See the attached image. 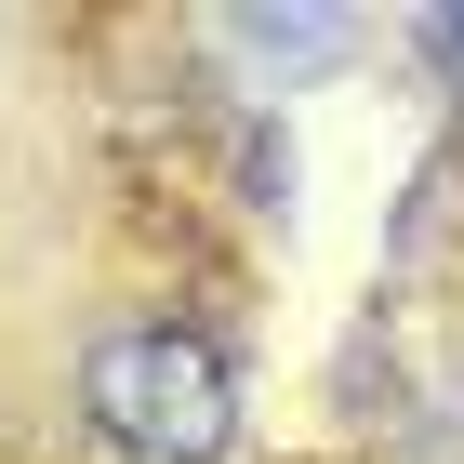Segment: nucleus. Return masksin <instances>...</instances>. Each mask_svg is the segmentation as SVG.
Masks as SVG:
<instances>
[{
	"mask_svg": "<svg viewBox=\"0 0 464 464\" xmlns=\"http://www.w3.org/2000/svg\"><path fill=\"white\" fill-rule=\"evenodd\" d=\"M213 40H226V67H252V80H319V67H345V14H213Z\"/></svg>",
	"mask_w": 464,
	"mask_h": 464,
	"instance_id": "nucleus-2",
	"label": "nucleus"
},
{
	"mask_svg": "<svg viewBox=\"0 0 464 464\" xmlns=\"http://www.w3.org/2000/svg\"><path fill=\"white\" fill-rule=\"evenodd\" d=\"M425 53H438V80L464 93V0H451V14H425Z\"/></svg>",
	"mask_w": 464,
	"mask_h": 464,
	"instance_id": "nucleus-3",
	"label": "nucleus"
},
{
	"mask_svg": "<svg viewBox=\"0 0 464 464\" xmlns=\"http://www.w3.org/2000/svg\"><path fill=\"white\" fill-rule=\"evenodd\" d=\"M80 425L107 438L120 464H226L239 438V385H226V358L173 319H133L107 345L80 358Z\"/></svg>",
	"mask_w": 464,
	"mask_h": 464,
	"instance_id": "nucleus-1",
	"label": "nucleus"
}]
</instances>
